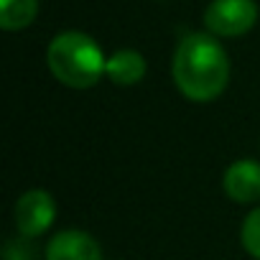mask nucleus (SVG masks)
<instances>
[{
  "label": "nucleus",
  "mask_w": 260,
  "mask_h": 260,
  "mask_svg": "<svg viewBox=\"0 0 260 260\" xmlns=\"http://www.w3.org/2000/svg\"><path fill=\"white\" fill-rule=\"evenodd\" d=\"M174 82L191 102L217 100L230 79V59L222 44L209 34H189L174 54Z\"/></svg>",
  "instance_id": "1"
},
{
  "label": "nucleus",
  "mask_w": 260,
  "mask_h": 260,
  "mask_svg": "<svg viewBox=\"0 0 260 260\" xmlns=\"http://www.w3.org/2000/svg\"><path fill=\"white\" fill-rule=\"evenodd\" d=\"M51 74L72 87V89H89L94 87L107 67V59L102 56V49L94 39L79 31H64L49 44L46 54Z\"/></svg>",
  "instance_id": "2"
},
{
  "label": "nucleus",
  "mask_w": 260,
  "mask_h": 260,
  "mask_svg": "<svg viewBox=\"0 0 260 260\" xmlns=\"http://www.w3.org/2000/svg\"><path fill=\"white\" fill-rule=\"evenodd\" d=\"M257 21L255 0H212L204 11V26L212 36H245Z\"/></svg>",
  "instance_id": "3"
},
{
  "label": "nucleus",
  "mask_w": 260,
  "mask_h": 260,
  "mask_svg": "<svg viewBox=\"0 0 260 260\" xmlns=\"http://www.w3.org/2000/svg\"><path fill=\"white\" fill-rule=\"evenodd\" d=\"M13 217L23 237H39L54 224V217H56L54 197L44 189H31L16 202Z\"/></svg>",
  "instance_id": "4"
},
{
  "label": "nucleus",
  "mask_w": 260,
  "mask_h": 260,
  "mask_svg": "<svg viewBox=\"0 0 260 260\" xmlns=\"http://www.w3.org/2000/svg\"><path fill=\"white\" fill-rule=\"evenodd\" d=\"M46 260H102V247L89 232L64 230L49 240Z\"/></svg>",
  "instance_id": "5"
},
{
  "label": "nucleus",
  "mask_w": 260,
  "mask_h": 260,
  "mask_svg": "<svg viewBox=\"0 0 260 260\" xmlns=\"http://www.w3.org/2000/svg\"><path fill=\"white\" fill-rule=\"evenodd\" d=\"M224 194L237 204H252L260 199V164L242 158L235 161L222 179Z\"/></svg>",
  "instance_id": "6"
},
{
  "label": "nucleus",
  "mask_w": 260,
  "mask_h": 260,
  "mask_svg": "<svg viewBox=\"0 0 260 260\" xmlns=\"http://www.w3.org/2000/svg\"><path fill=\"white\" fill-rule=\"evenodd\" d=\"M105 77L112 84H120V87L138 84L146 77V59L138 51H133V49H120L112 56H107Z\"/></svg>",
  "instance_id": "7"
},
{
  "label": "nucleus",
  "mask_w": 260,
  "mask_h": 260,
  "mask_svg": "<svg viewBox=\"0 0 260 260\" xmlns=\"http://www.w3.org/2000/svg\"><path fill=\"white\" fill-rule=\"evenodd\" d=\"M39 0H0V26L6 31H21L34 23Z\"/></svg>",
  "instance_id": "8"
},
{
  "label": "nucleus",
  "mask_w": 260,
  "mask_h": 260,
  "mask_svg": "<svg viewBox=\"0 0 260 260\" xmlns=\"http://www.w3.org/2000/svg\"><path fill=\"white\" fill-rule=\"evenodd\" d=\"M240 240H242V247L260 260V207L252 209L245 222H242V230H240Z\"/></svg>",
  "instance_id": "9"
},
{
  "label": "nucleus",
  "mask_w": 260,
  "mask_h": 260,
  "mask_svg": "<svg viewBox=\"0 0 260 260\" xmlns=\"http://www.w3.org/2000/svg\"><path fill=\"white\" fill-rule=\"evenodd\" d=\"M31 250L26 245V240H11L6 245V260H31Z\"/></svg>",
  "instance_id": "10"
}]
</instances>
